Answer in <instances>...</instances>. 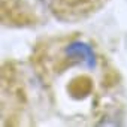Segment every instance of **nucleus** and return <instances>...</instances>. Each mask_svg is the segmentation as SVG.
Segmentation results:
<instances>
[{
	"mask_svg": "<svg viewBox=\"0 0 127 127\" xmlns=\"http://www.w3.org/2000/svg\"><path fill=\"white\" fill-rule=\"evenodd\" d=\"M108 0H43L45 6L60 20H79L97 12Z\"/></svg>",
	"mask_w": 127,
	"mask_h": 127,
	"instance_id": "nucleus-2",
	"label": "nucleus"
},
{
	"mask_svg": "<svg viewBox=\"0 0 127 127\" xmlns=\"http://www.w3.org/2000/svg\"><path fill=\"white\" fill-rule=\"evenodd\" d=\"M32 67L58 106L99 108L117 85V72L108 58L82 34H60L39 40L30 57Z\"/></svg>",
	"mask_w": 127,
	"mask_h": 127,
	"instance_id": "nucleus-1",
	"label": "nucleus"
}]
</instances>
